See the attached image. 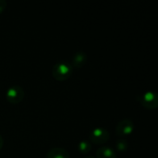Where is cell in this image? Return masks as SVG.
<instances>
[{
  "instance_id": "1",
  "label": "cell",
  "mask_w": 158,
  "mask_h": 158,
  "mask_svg": "<svg viewBox=\"0 0 158 158\" xmlns=\"http://www.w3.org/2000/svg\"><path fill=\"white\" fill-rule=\"evenodd\" d=\"M72 71H73L72 66L70 65V63H69L67 61L57 62L56 64L54 65V67L52 69L53 77L59 81L68 80L71 76Z\"/></svg>"
},
{
  "instance_id": "2",
  "label": "cell",
  "mask_w": 158,
  "mask_h": 158,
  "mask_svg": "<svg viewBox=\"0 0 158 158\" xmlns=\"http://www.w3.org/2000/svg\"><path fill=\"white\" fill-rule=\"evenodd\" d=\"M110 138L109 131L105 128H95L94 129L89 135V141L91 143L95 144H103L106 143Z\"/></svg>"
},
{
  "instance_id": "3",
  "label": "cell",
  "mask_w": 158,
  "mask_h": 158,
  "mask_svg": "<svg viewBox=\"0 0 158 158\" xmlns=\"http://www.w3.org/2000/svg\"><path fill=\"white\" fill-rule=\"evenodd\" d=\"M138 100L141 105L147 109H156L158 106L157 94L155 92H146L138 96Z\"/></svg>"
},
{
  "instance_id": "4",
  "label": "cell",
  "mask_w": 158,
  "mask_h": 158,
  "mask_svg": "<svg viewBox=\"0 0 158 158\" xmlns=\"http://www.w3.org/2000/svg\"><path fill=\"white\" fill-rule=\"evenodd\" d=\"M24 95H25V92L23 88L19 85H14L9 87L6 94L7 101L13 105L20 103L24 98Z\"/></svg>"
},
{
  "instance_id": "5",
  "label": "cell",
  "mask_w": 158,
  "mask_h": 158,
  "mask_svg": "<svg viewBox=\"0 0 158 158\" xmlns=\"http://www.w3.org/2000/svg\"><path fill=\"white\" fill-rule=\"evenodd\" d=\"M134 130V124L133 121L130 118H124L120 120L117 127H116V132L119 136H127L130 135Z\"/></svg>"
},
{
  "instance_id": "6",
  "label": "cell",
  "mask_w": 158,
  "mask_h": 158,
  "mask_svg": "<svg viewBox=\"0 0 158 158\" xmlns=\"http://www.w3.org/2000/svg\"><path fill=\"white\" fill-rule=\"evenodd\" d=\"M87 61V55L84 51H78L74 54L70 65L72 68L75 69H81L82 68Z\"/></svg>"
},
{
  "instance_id": "7",
  "label": "cell",
  "mask_w": 158,
  "mask_h": 158,
  "mask_svg": "<svg viewBox=\"0 0 158 158\" xmlns=\"http://www.w3.org/2000/svg\"><path fill=\"white\" fill-rule=\"evenodd\" d=\"M46 158H70V156L65 148L54 147L48 151Z\"/></svg>"
},
{
  "instance_id": "8",
  "label": "cell",
  "mask_w": 158,
  "mask_h": 158,
  "mask_svg": "<svg viewBox=\"0 0 158 158\" xmlns=\"http://www.w3.org/2000/svg\"><path fill=\"white\" fill-rule=\"evenodd\" d=\"M97 158H117L115 151L109 146H102L96 151Z\"/></svg>"
},
{
  "instance_id": "9",
  "label": "cell",
  "mask_w": 158,
  "mask_h": 158,
  "mask_svg": "<svg viewBox=\"0 0 158 158\" xmlns=\"http://www.w3.org/2000/svg\"><path fill=\"white\" fill-rule=\"evenodd\" d=\"M78 147H79V151L81 154H87L92 148V143L88 140H82L81 142L79 143Z\"/></svg>"
},
{
  "instance_id": "10",
  "label": "cell",
  "mask_w": 158,
  "mask_h": 158,
  "mask_svg": "<svg viewBox=\"0 0 158 158\" xmlns=\"http://www.w3.org/2000/svg\"><path fill=\"white\" fill-rule=\"evenodd\" d=\"M128 146H129V143H128L127 140H125V139H119L116 143V147L118 151H125V150H127Z\"/></svg>"
},
{
  "instance_id": "11",
  "label": "cell",
  "mask_w": 158,
  "mask_h": 158,
  "mask_svg": "<svg viewBox=\"0 0 158 158\" xmlns=\"http://www.w3.org/2000/svg\"><path fill=\"white\" fill-rule=\"evenodd\" d=\"M6 6V2L5 0H0V12H2Z\"/></svg>"
},
{
  "instance_id": "12",
  "label": "cell",
  "mask_w": 158,
  "mask_h": 158,
  "mask_svg": "<svg viewBox=\"0 0 158 158\" xmlns=\"http://www.w3.org/2000/svg\"><path fill=\"white\" fill-rule=\"evenodd\" d=\"M3 145H4V139H3V137L0 135V149L3 147Z\"/></svg>"
},
{
  "instance_id": "13",
  "label": "cell",
  "mask_w": 158,
  "mask_h": 158,
  "mask_svg": "<svg viewBox=\"0 0 158 158\" xmlns=\"http://www.w3.org/2000/svg\"><path fill=\"white\" fill-rule=\"evenodd\" d=\"M84 158H94V156H85Z\"/></svg>"
}]
</instances>
